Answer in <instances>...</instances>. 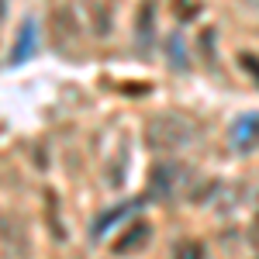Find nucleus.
<instances>
[{"label": "nucleus", "mask_w": 259, "mask_h": 259, "mask_svg": "<svg viewBox=\"0 0 259 259\" xmlns=\"http://www.w3.org/2000/svg\"><path fill=\"white\" fill-rule=\"evenodd\" d=\"M145 135H149V149H156V152H173V149L190 145L194 135H197V128H194L190 118H183L177 111H166V114H156V118L149 121Z\"/></svg>", "instance_id": "f257e3e1"}, {"label": "nucleus", "mask_w": 259, "mask_h": 259, "mask_svg": "<svg viewBox=\"0 0 259 259\" xmlns=\"http://www.w3.org/2000/svg\"><path fill=\"white\" fill-rule=\"evenodd\" d=\"M183 183H187V169L180 162H162V166L152 169V177H149V190L156 197H173V194H180Z\"/></svg>", "instance_id": "f03ea898"}, {"label": "nucleus", "mask_w": 259, "mask_h": 259, "mask_svg": "<svg viewBox=\"0 0 259 259\" xmlns=\"http://www.w3.org/2000/svg\"><path fill=\"white\" fill-rule=\"evenodd\" d=\"M228 142H232V149H239V152H249V149H256V145H259V114H252V111L239 114V118L232 121Z\"/></svg>", "instance_id": "7ed1b4c3"}, {"label": "nucleus", "mask_w": 259, "mask_h": 259, "mask_svg": "<svg viewBox=\"0 0 259 259\" xmlns=\"http://www.w3.org/2000/svg\"><path fill=\"white\" fill-rule=\"evenodd\" d=\"M28 249H31V242L24 235V221L4 214V256L7 259H28Z\"/></svg>", "instance_id": "20e7f679"}, {"label": "nucleus", "mask_w": 259, "mask_h": 259, "mask_svg": "<svg viewBox=\"0 0 259 259\" xmlns=\"http://www.w3.org/2000/svg\"><path fill=\"white\" fill-rule=\"evenodd\" d=\"M38 24L28 18L24 24H21L18 31V41L11 45V56H7V66H21V62H28L31 56H35V45H38V31H35Z\"/></svg>", "instance_id": "39448f33"}, {"label": "nucleus", "mask_w": 259, "mask_h": 259, "mask_svg": "<svg viewBox=\"0 0 259 259\" xmlns=\"http://www.w3.org/2000/svg\"><path fill=\"white\" fill-rule=\"evenodd\" d=\"M152 35H156V0H145L139 7V21H135V41L142 52H149Z\"/></svg>", "instance_id": "423d86ee"}, {"label": "nucleus", "mask_w": 259, "mask_h": 259, "mask_svg": "<svg viewBox=\"0 0 259 259\" xmlns=\"http://www.w3.org/2000/svg\"><path fill=\"white\" fill-rule=\"evenodd\" d=\"M142 207V200H132V204H118V207H111L107 214H100L97 221H94V228H90V235L94 239H100V235H107V228H114L121 218H128V214H135Z\"/></svg>", "instance_id": "0eeeda50"}, {"label": "nucleus", "mask_w": 259, "mask_h": 259, "mask_svg": "<svg viewBox=\"0 0 259 259\" xmlns=\"http://www.w3.org/2000/svg\"><path fill=\"white\" fill-rule=\"evenodd\" d=\"M145 242H149V225H145V221H135V225L121 235V242H118L114 252H139Z\"/></svg>", "instance_id": "6e6552de"}, {"label": "nucleus", "mask_w": 259, "mask_h": 259, "mask_svg": "<svg viewBox=\"0 0 259 259\" xmlns=\"http://www.w3.org/2000/svg\"><path fill=\"white\" fill-rule=\"evenodd\" d=\"M169 66L173 69H180V73H187L190 69V62H187V52H183V38L177 35H169Z\"/></svg>", "instance_id": "1a4fd4ad"}, {"label": "nucleus", "mask_w": 259, "mask_h": 259, "mask_svg": "<svg viewBox=\"0 0 259 259\" xmlns=\"http://www.w3.org/2000/svg\"><path fill=\"white\" fill-rule=\"evenodd\" d=\"M197 14V0H177V18L180 21H190Z\"/></svg>", "instance_id": "9d476101"}, {"label": "nucleus", "mask_w": 259, "mask_h": 259, "mask_svg": "<svg viewBox=\"0 0 259 259\" xmlns=\"http://www.w3.org/2000/svg\"><path fill=\"white\" fill-rule=\"evenodd\" d=\"M177 259H204V249H200L197 242H187V245H180Z\"/></svg>", "instance_id": "9b49d317"}, {"label": "nucleus", "mask_w": 259, "mask_h": 259, "mask_svg": "<svg viewBox=\"0 0 259 259\" xmlns=\"http://www.w3.org/2000/svg\"><path fill=\"white\" fill-rule=\"evenodd\" d=\"M242 66H245V69H249V73H256V80H259V62L252 59V56H249V52H245V56H242Z\"/></svg>", "instance_id": "f8f14e48"}]
</instances>
